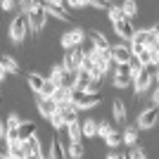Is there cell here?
<instances>
[{"instance_id":"f1b7e54d","label":"cell","mask_w":159,"mask_h":159,"mask_svg":"<svg viewBox=\"0 0 159 159\" xmlns=\"http://www.w3.org/2000/svg\"><path fill=\"white\" fill-rule=\"evenodd\" d=\"M93 66H95L93 55H90V52H86V55H83V62H81V69H83V71H93Z\"/></svg>"},{"instance_id":"83f0119b","label":"cell","mask_w":159,"mask_h":159,"mask_svg":"<svg viewBox=\"0 0 159 159\" xmlns=\"http://www.w3.org/2000/svg\"><path fill=\"white\" fill-rule=\"evenodd\" d=\"M5 140H7V145L19 143V131L17 128H5Z\"/></svg>"},{"instance_id":"b9f144b4","label":"cell","mask_w":159,"mask_h":159,"mask_svg":"<svg viewBox=\"0 0 159 159\" xmlns=\"http://www.w3.org/2000/svg\"><path fill=\"white\" fill-rule=\"evenodd\" d=\"M0 93H2V83H0ZM0 105H2V98H0Z\"/></svg>"},{"instance_id":"8d00e7d4","label":"cell","mask_w":159,"mask_h":159,"mask_svg":"<svg viewBox=\"0 0 159 159\" xmlns=\"http://www.w3.org/2000/svg\"><path fill=\"white\" fill-rule=\"evenodd\" d=\"M150 102H152L154 107H159V86H157V90L152 93V98H150Z\"/></svg>"},{"instance_id":"603a6c76","label":"cell","mask_w":159,"mask_h":159,"mask_svg":"<svg viewBox=\"0 0 159 159\" xmlns=\"http://www.w3.org/2000/svg\"><path fill=\"white\" fill-rule=\"evenodd\" d=\"M105 145H107V147H121V145H124V135H121L119 131H112V133L105 138Z\"/></svg>"},{"instance_id":"9c48e42d","label":"cell","mask_w":159,"mask_h":159,"mask_svg":"<svg viewBox=\"0 0 159 159\" xmlns=\"http://www.w3.org/2000/svg\"><path fill=\"white\" fill-rule=\"evenodd\" d=\"M112 31H114V36H116V38L131 40L133 33H135V26H133L131 19H121V21H116V24H112Z\"/></svg>"},{"instance_id":"f546056e","label":"cell","mask_w":159,"mask_h":159,"mask_svg":"<svg viewBox=\"0 0 159 159\" xmlns=\"http://www.w3.org/2000/svg\"><path fill=\"white\" fill-rule=\"evenodd\" d=\"M19 124H21V116H19L17 112H12L10 116H7V121H5V126H7V128H17Z\"/></svg>"},{"instance_id":"7bdbcfd3","label":"cell","mask_w":159,"mask_h":159,"mask_svg":"<svg viewBox=\"0 0 159 159\" xmlns=\"http://www.w3.org/2000/svg\"><path fill=\"white\" fill-rule=\"evenodd\" d=\"M109 2H114V0H109Z\"/></svg>"},{"instance_id":"277c9868","label":"cell","mask_w":159,"mask_h":159,"mask_svg":"<svg viewBox=\"0 0 159 159\" xmlns=\"http://www.w3.org/2000/svg\"><path fill=\"white\" fill-rule=\"evenodd\" d=\"M159 107L150 105V107H143L138 112V116H135V126L140 128V131H152L154 126H157V121H159V112H157Z\"/></svg>"},{"instance_id":"5b68a950","label":"cell","mask_w":159,"mask_h":159,"mask_svg":"<svg viewBox=\"0 0 159 159\" xmlns=\"http://www.w3.org/2000/svg\"><path fill=\"white\" fill-rule=\"evenodd\" d=\"M83 40H86V29H81V26H71L69 31H64V33L60 36V45L64 48V50H69V48L83 45Z\"/></svg>"},{"instance_id":"30bf717a","label":"cell","mask_w":159,"mask_h":159,"mask_svg":"<svg viewBox=\"0 0 159 159\" xmlns=\"http://www.w3.org/2000/svg\"><path fill=\"white\" fill-rule=\"evenodd\" d=\"M48 157H52V159H64L66 157V147L62 145V140H60V133L55 131L52 133V138H50V147H48Z\"/></svg>"},{"instance_id":"1f68e13d","label":"cell","mask_w":159,"mask_h":159,"mask_svg":"<svg viewBox=\"0 0 159 159\" xmlns=\"http://www.w3.org/2000/svg\"><path fill=\"white\" fill-rule=\"evenodd\" d=\"M109 5H112L109 0H88V7H93V10H107Z\"/></svg>"},{"instance_id":"e575fe53","label":"cell","mask_w":159,"mask_h":159,"mask_svg":"<svg viewBox=\"0 0 159 159\" xmlns=\"http://www.w3.org/2000/svg\"><path fill=\"white\" fill-rule=\"evenodd\" d=\"M14 7H17V0H0V10L2 12H12Z\"/></svg>"},{"instance_id":"ffe728a7","label":"cell","mask_w":159,"mask_h":159,"mask_svg":"<svg viewBox=\"0 0 159 159\" xmlns=\"http://www.w3.org/2000/svg\"><path fill=\"white\" fill-rule=\"evenodd\" d=\"M121 135H124V145H135V143H140L138 138V126H126L124 131H121Z\"/></svg>"},{"instance_id":"d6986e66","label":"cell","mask_w":159,"mask_h":159,"mask_svg":"<svg viewBox=\"0 0 159 159\" xmlns=\"http://www.w3.org/2000/svg\"><path fill=\"white\" fill-rule=\"evenodd\" d=\"M81 133L83 138H98V119H86L81 124Z\"/></svg>"},{"instance_id":"4316f807","label":"cell","mask_w":159,"mask_h":159,"mask_svg":"<svg viewBox=\"0 0 159 159\" xmlns=\"http://www.w3.org/2000/svg\"><path fill=\"white\" fill-rule=\"evenodd\" d=\"M128 69H131V74H138L140 69H143V62L138 60V55H131V57H128Z\"/></svg>"},{"instance_id":"44dd1931","label":"cell","mask_w":159,"mask_h":159,"mask_svg":"<svg viewBox=\"0 0 159 159\" xmlns=\"http://www.w3.org/2000/svg\"><path fill=\"white\" fill-rule=\"evenodd\" d=\"M52 100L57 102V105H62V102H69V100H71V88L57 86V90L52 93Z\"/></svg>"},{"instance_id":"5bb4252c","label":"cell","mask_w":159,"mask_h":159,"mask_svg":"<svg viewBox=\"0 0 159 159\" xmlns=\"http://www.w3.org/2000/svg\"><path fill=\"white\" fill-rule=\"evenodd\" d=\"M17 131H19V140H26V138H31L33 133L38 131V126H36V121H29V119L24 121L21 119V124L17 126Z\"/></svg>"},{"instance_id":"2e32d148","label":"cell","mask_w":159,"mask_h":159,"mask_svg":"<svg viewBox=\"0 0 159 159\" xmlns=\"http://www.w3.org/2000/svg\"><path fill=\"white\" fill-rule=\"evenodd\" d=\"M83 154H86V147H83V143H81V140H71V143L66 145V157L81 159Z\"/></svg>"},{"instance_id":"7a4b0ae2","label":"cell","mask_w":159,"mask_h":159,"mask_svg":"<svg viewBox=\"0 0 159 159\" xmlns=\"http://www.w3.org/2000/svg\"><path fill=\"white\" fill-rule=\"evenodd\" d=\"M48 19H50V14L43 5H36L29 12V24H31V36L33 38H38V33H43L48 29Z\"/></svg>"},{"instance_id":"7c38bea8","label":"cell","mask_w":159,"mask_h":159,"mask_svg":"<svg viewBox=\"0 0 159 159\" xmlns=\"http://www.w3.org/2000/svg\"><path fill=\"white\" fill-rule=\"evenodd\" d=\"M0 62L5 64V69L10 71V76H19L21 66H19V62L14 60V55H10V52H2V55H0Z\"/></svg>"},{"instance_id":"9a60e30c","label":"cell","mask_w":159,"mask_h":159,"mask_svg":"<svg viewBox=\"0 0 159 159\" xmlns=\"http://www.w3.org/2000/svg\"><path fill=\"white\" fill-rule=\"evenodd\" d=\"M112 116H114V121H119V124L126 121V102H124V100H114L112 102Z\"/></svg>"},{"instance_id":"8fae6325","label":"cell","mask_w":159,"mask_h":159,"mask_svg":"<svg viewBox=\"0 0 159 159\" xmlns=\"http://www.w3.org/2000/svg\"><path fill=\"white\" fill-rule=\"evenodd\" d=\"M24 79H26V86L31 93H40V88H43V81H45V74L36 71V69H31V71L24 74Z\"/></svg>"},{"instance_id":"6da1fadb","label":"cell","mask_w":159,"mask_h":159,"mask_svg":"<svg viewBox=\"0 0 159 159\" xmlns=\"http://www.w3.org/2000/svg\"><path fill=\"white\" fill-rule=\"evenodd\" d=\"M31 33V24H29V14L26 12H19L17 17H14L12 21H10V29H7V36H10V40H12L14 45H21L24 40H26V36Z\"/></svg>"},{"instance_id":"d590c367","label":"cell","mask_w":159,"mask_h":159,"mask_svg":"<svg viewBox=\"0 0 159 159\" xmlns=\"http://www.w3.org/2000/svg\"><path fill=\"white\" fill-rule=\"evenodd\" d=\"M7 76H10V71H7V69H5V64L0 62V83H5V81H7Z\"/></svg>"},{"instance_id":"ab89813d","label":"cell","mask_w":159,"mask_h":159,"mask_svg":"<svg viewBox=\"0 0 159 159\" xmlns=\"http://www.w3.org/2000/svg\"><path fill=\"white\" fill-rule=\"evenodd\" d=\"M159 86V66H157V74H154V88Z\"/></svg>"},{"instance_id":"484cf974","label":"cell","mask_w":159,"mask_h":159,"mask_svg":"<svg viewBox=\"0 0 159 159\" xmlns=\"http://www.w3.org/2000/svg\"><path fill=\"white\" fill-rule=\"evenodd\" d=\"M138 60L143 62V66H154L152 64V50H150V48H145V50L138 55Z\"/></svg>"},{"instance_id":"d4e9b609","label":"cell","mask_w":159,"mask_h":159,"mask_svg":"<svg viewBox=\"0 0 159 159\" xmlns=\"http://www.w3.org/2000/svg\"><path fill=\"white\" fill-rule=\"evenodd\" d=\"M112 131H114V128H112V124H109V121H105V119H100V121H98V135H100L102 140H105Z\"/></svg>"},{"instance_id":"7402d4cb","label":"cell","mask_w":159,"mask_h":159,"mask_svg":"<svg viewBox=\"0 0 159 159\" xmlns=\"http://www.w3.org/2000/svg\"><path fill=\"white\" fill-rule=\"evenodd\" d=\"M55 90H57V81L50 79V76H45V81H43V88H40V93H38V95H43V98H52Z\"/></svg>"},{"instance_id":"ac0fdd59","label":"cell","mask_w":159,"mask_h":159,"mask_svg":"<svg viewBox=\"0 0 159 159\" xmlns=\"http://www.w3.org/2000/svg\"><path fill=\"white\" fill-rule=\"evenodd\" d=\"M119 5H121V10H124V14H126L128 19H133V17L138 14V10H140L138 0H119Z\"/></svg>"},{"instance_id":"836d02e7","label":"cell","mask_w":159,"mask_h":159,"mask_svg":"<svg viewBox=\"0 0 159 159\" xmlns=\"http://www.w3.org/2000/svg\"><path fill=\"white\" fill-rule=\"evenodd\" d=\"M48 121H50V126H52V128H60V126H62V112L57 109V112H55Z\"/></svg>"},{"instance_id":"cb8c5ba5","label":"cell","mask_w":159,"mask_h":159,"mask_svg":"<svg viewBox=\"0 0 159 159\" xmlns=\"http://www.w3.org/2000/svg\"><path fill=\"white\" fill-rule=\"evenodd\" d=\"M66 135H69V140H81L83 138V133H81V119L66 126Z\"/></svg>"},{"instance_id":"3957f363","label":"cell","mask_w":159,"mask_h":159,"mask_svg":"<svg viewBox=\"0 0 159 159\" xmlns=\"http://www.w3.org/2000/svg\"><path fill=\"white\" fill-rule=\"evenodd\" d=\"M152 86H154V74L150 71V66H143L138 74H133V93L138 95V98L150 93Z\"/></svg>"},{"instance_id":"52a82bcc","label":"cell","mask_w":159,"mask_h":159,"mask_svg":"<svg viewBox=\"0 0 159 159\" xmlns=\"http://www.w3.org/2000/svg\"><path fill=\"white\" fill-rule=\"evenodd\" d=\"M43 7L48 10V14L52 17V19H57V21H62V24H71L74 21V17L69 14V10H66L64 5H55V2H50V0H45L43 2Z\"/></svg>"},{"instance_id":"e0dca14e","label":"cell","mask_w":159,"mask_h":159,"mask_svg":"<svg viewBox=\"0 0 159 159\" xmlns=\"http://www.w3.org/2000/svg\"><path fill=\"white\" fill-rule=\"evenodd\" d=\"M107 19H109V24H116V21H121V19H128L126 14H124V10H121V5H109L107 7Z\"/></svg>"},{"instance_id":"4fadbf2b","label":"cell","mask_w":159,"mask_h":159,"mask_svg":"<svg viewBox=\"0 0 159 159\" xmlns=\"http://www.w3.org/2000/svg\"><path fill=\"white\" fill-rule=\"evenodd\" d=\"M112 86L119 90H126L133 86V74H114L112 76Z\"/></svg>"},{"instance_id":"60d3db41","label":"cell","mask_w":159,"mask_h":159,"mask_svg":"<svg viewBox=\"0 0 159 159\" xmlns=\"http://www.w3.org/2000/svg\"><path fill=\"white\" fill-rule=\"evenodd\" d=\"M50 2H55V5H64V7H66V0H50Z\"/></svg>"},{"instance_id":"f35d334b","label":"cell","mask_w":159,"mask_h":159,"mask_svg":"<svg viewBox=\"0 0 159 159\" xmlns=\"http://www.w3.org/2000/svg\"><path fill=\"white\" fill-rule=\"evenodd\" d=\"M5 121H2V119H0V140H2V138H5Z\"/></svg>"},{"instance_id":"d6a6232c","label":"cell","mask_w":159,"mask_h":159,"mask_svg":"<svg viewBox=\"0 0 159 159\" xmlns=\"http://www.w3.org/2000/svg\"><path fill=\"white\" fill-rule=\"evenodd\" d=\"M17 7H19V12H31L33 7H36V2H33V0H19V2H17Z\"/></svg>"},{"instance_id":"8992f818","label":"cell","mask_w":159,"mask_h":159,"mask_svg":"<svg viewBox=\"0 0 159 159\" xmlns=\"http://www.w3.org/2000/svg\"><path fill=\"white\" fill-rule=\"evenodd\" d=\"M83 45H76V48H69L64 55H62V66L64 69H81V62H83Z\"/></svg>"},{"instance_id":"4dcf8cb0","label":"cell","mask_w":159,"mask_h":159,"mask_svg":"<svg viewBox=\"0 0 159 159\" xmlns=\"http://www.w3.org/2000/svg\"><path fill=\"white\" fill-rule=\"evenodd\" d=\"M88 7V0H66V10H83Z\"/></svg>"},{"instance_id":"74e56055","label":"cell","mask_w":159,"mask_h":159,"mask_svg":"<svg viewBox=\"0 0 159 159\" xmlns=\"http://www.w3.org/2000/svg\"><path fill=\"white\" fill-rule=\"evenodd\" d=\"M107 157L109 159H121V157H126L124 152H107Z\"/></svg>"},{"instance_id":"ba28073f","label":"cell","mask_w":159,"mask_h":159,"mask_svg":"<svg viewBox=\"0 0 159 159\" xmlns=\"http://www.w3.org/2000/svg\"><path fill=\"white\" fill-rule=\"evenodd\" d=\"M36 109H38V116H43V119L48 121L57 112V102H55L52 98H43V95L36 93Z\"/></svg>"}]
</instances>
